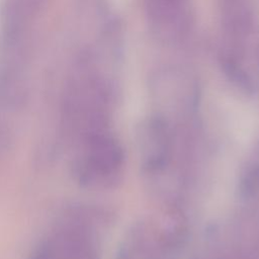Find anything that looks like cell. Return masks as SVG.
I'll return each instance as SVG.
<instances>
[{
  "label": "cell",
  "mask_w": 259,
  "mask_h": 259,
  "mask_svg": "<svg viewBox=\"0 0 259 259\" xmlns=\"http://www.w3.org/2000/svg\"><path fill=\"white\" fill-rule=\"evenodd\" d=\"M8 137H9L8 130H6V127L3 126L2 123H0V156L2 155V153L4 152L7 146Z\"/></svg>",
  "instance_id": "obj_2"
},
{
  "label": "cell",
  "mask_w": 259,
  "mask_h": 259,
  "mask_svg": "<svg viewBox=\"0 0 259 259\" xmlns=\"http://www.w3.org/2000/svg\"><path fill=\"white\" fill-rule=\"evenodd\" d=\"M113 1L116 3V5L121 6V5H123V4H124V2H125L126 0H113Z\"/></svg>",
  "instance_id": "obj_3"
},
{
  "label": "cell",
  "mask_w": 259,
  "mask_h": 259,
  "mask_svg": "<svg viewBox=\"0 0 259 259\" xmlns=\"http://www.w3.org/2000/svg\"><path fill=\"white\" fill-rule=\"evenodd\" d=\"M93 245L88 229L79 217L64 220L36 247L32 259H93Z\"/></svg>",
  "instance_id": "obj_1"
}]
</instances>
